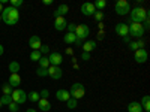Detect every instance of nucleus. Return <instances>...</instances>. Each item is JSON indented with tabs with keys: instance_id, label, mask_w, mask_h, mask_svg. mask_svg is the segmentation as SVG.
<instances>
[{
	"instance_id": "nucleus-1",
	"label": "nucleus",
	"mask_w": 150,
	"mask_h": 112,
	"mask_svg": "<svg viewBox=\"0 0 150 112\" xmlns=\"http://www.w3.org/2000/svg\"><path fill=\"white\" fill-rule=\"evenodd\" d=\"M0 17H2V21L5 24H8V26H15V24H18V21H20V10L12 8V6H8V8L3 9Z\"/></svg>"
},
{
	"instance_id": "nucleus-2",
	"label": "nucleus",
	"mask_w": 150,
	"mask_h": 112,
	"mask_svg": "<svg viewBox=\"0 0 150 112\" xmlns=\"http://www.w3.org/2000/svg\"><path fill=\"white\" fill-rule=\"evenodd\" d=\"M147 15H149V12H147L146 9H143V8L137 6V8L131 9V21H132V22H140V24H143V22L146 21Z\"/></svg>"
},
{
	"instance_id": "nucleus-3",
	"label": "nucleus",
	"mask_w": 150,
	"mask_h": 112,
	"mask_svg": "<svg viewBox=\"0 0 150 112\" xmlns=\"http://www.w3.org/2000/svg\"><path fill=\"white\" fill-rule=\"evenodd\" d=\"M69 94H71V97H72V99H75V100H80V99H83V97H84V94H86V88H84V85H83V84H80V82L72 84L71 90H69Z\"/></svg>"
},
{
	"instance_id": "nucleus-4",
	"label": "nucleus",
	"mask_w": 150,
	"mask_h": 112,
	"mask_svg": "<svg viewBox=\"0 0 150 112\" xmlns=\"http://www.w3.org/2000/svg\"><path fill=\"white\" fill-rule=\"evenodd\" d=\"M114 9L119 15H126L131 12V5L128 0H117L116 5H114Z\"/></svg>"
},
{
	"instance_id": "nucleus-5",
	"label": "nucleus",
	"mask_w": 150,
	"mask_h": 112,
	"mask_svg": "<svg viewBox=\"0 0 150 112\" xmlns=\"http://www.w3.org/2000/svg\"><path fill=\"white\" fill-rule=\"evenodd\" d=\"M89 34H90V27L87 26V24H77V29H75V36H77L78 41H84Z\"/></svg>"
},
{
	"instance_id": "nucleus-6",
	"label": "nucleus",
	"mask_w": 150,
	"mask_h": 112,
	"mask_svg": "<svg viewBox=\"0 0 150 112\" xmlns=\"http://www.w3.org/2000/svg\"><path fill=\"white\" fill-rule=\"evenodd\" d=\"M11 97H12V102H15L17 105H23L24 102L27 100V93L20 90V88H15L14 91H12Z\"/></svg>"
},
{
	"instance_id": "nucleus-7",
	"label": "nucleus",
	"mask_w": 150,
	"mask_h": 112,
	"mask_svg": "<svg viewBox=\"0 0 150 112\" xmlns=\"http://www.w3.org/2000/svg\"><path fill=\"white\" fill-rule=\"evenodd\" d=\"M144 32L146 30L143 27V24H140V22H132L131 26H129V33L134 37H141L144 34Z\"/></svg>"
},
{
	"instance_id": "nucleus-8",
	"label": "nucleus",
	"mask_w": 150,
	"mask_h": 112,
	"mask_svg": "<svg viewBox=\"0 0 150 112\" xmlns=\"http://www.w3.org/2000/svg\"><path fill=\"white\" fill-rule=\"evenodd\" d=\"M134 60H135V63H138V64H143L147 61V51L144 48H140V49H137L135 54H134Z\"/></svg>"
},
{
	"instance_id": "nucleus-9",
	"label": "nucleus",
	"mask_w": 150,
	"mask_h": 112,
	"mask_svg": "<svg viewBox=\"0 0 150 112\" xmlns=\"http://www.w3.org/2000/svg\"><path fill=\"white\" fill-rule=\"evenodd\" d=\"M81 12H83L84 17H92V15H95V12H96L95 5L90 3V2H84V3L81 5Z\"/></svg>"
},
{
	"instance_id": "nucleus-10",
	"label": "nucleus",
	"mask_w": 150,
	"mask_h": 112,
	"mask_svg": "<svg viewBox=\"0 0 150 112\" xmlns=\"http://www.w3.org/2000/svg\"><path fill=\"white\" fill-rule=\"evenodd\" d=\"M62 75H63V70L60 69V66H50L48 67V76L51 79H60Z\"/></svg>"
},
{
	"instance_id": "nucleus-11",
	"label": "nucleus",
	"mask_w": 150,
	"mask_h": 112,
	"mask_svg": "<svg viewBox=\"0 0 150 112\" xmlns=\"http://www.w3.org/2000/svg\"><path fill=\"white\" fill-rule=\"evenodd\" d=\"M48 61H50V66H60L62 61H63V57H62L60 52H50Z\"/></svg>"
},
{
	"instance_id": "nucleus-12",
	"label": "nucleus",
	"mask_w": 150,
	"mask_h": 112,
	"mask_svg": "<svg viewBox=\"0 0 150 112\" xmlns=\"http://www.w3.org/2000/svg\"><path fill=\"white\" fill-rule=\"evenodd\" d=\"M114 30H116V33H117L119 36H122V37H125V36H128V34H129V26H128V24H125V22H119V24H116Z\"/></svg>"
},
{
	"instance_id": "nucleus-13",
	"label": "nucleus",
	"mask_w": 150,
	"mask_h": 112,
	"mask_svg": "<svg viewBox=\"0 0 150 112\" xmlns=\"http://www.w3.org/2000/svg\"><path fill=\"white\" fill-rule=\"evenodd\" d=\"M66 27H68V21H66L65 17H57V18H54V29H56L57 32L65 30Z\"/></svg>"
},
{
	"instance_id": "nucleus-14",
	"label": "nucleus",
	"mask_w": 150,
	"mask_h": 112,
	"mask_svg": "<svg viewBox=\"0 0 150 112\" xmlns=\"http://www.w3.org/2000/svg\"><path fill=\"white\" fill-rule=\"evenodd\" d=\"M29 46L32 48V51H39V48L42 46L41 37L39 36H32L29 39Z\"/></svg>"
},
{
	"instance_id": "nucleus-15",
	"label": "nucleus",
	"mask_w": 150,
	"mask_h": 112,
	"mask_svg": "<svg viewBox=\"0 0 150 112\" xmlns=\"http://www.w3.org/2000/svg\"><path fill=\"white\" fill-rule=\"evenodd\" d=\"M12 88H18L20 84H21V76L18 73H11V76H9V82H8Z\"/></svg>"
},
{
	"instance_id": "nucleus-16",
	"label": "nucleus",
	"mask_w": 150,
	"mask_h": 112,
	"mask_svg": "<svg viewBox=\"0 0 150 112\" xmlns=\"http://www.w3.org/2000/svg\"><path fill=\"white\" fill-rule=\"evenodd\" d=\"M56 97H57V100H60V102H68L69 99H71V94H69V91H68V90L60 88V90H57Z\"/></svg>"
},
{
	"instance_id": "nucleus-17",
	"label": "nucleus",
	"mask_w": 150,
	"mask_h": 112,
	"mask_svg": "<svg viewBox=\"0 0 150 112\" xmlns=\"http://www.w3.org/2000/svg\"><path fill=\"white\" fill-rule=\"evenodd\" d=\"M38 108L42 112H48L51 109V103L48 102V99H39V100H38Z\"/></svg>"
},
{
	"instance_id": "nucleus-18",
	"label": "nucleus",
	"mask_w": 150,
	"mask_h": 112,
	"mask_svg": "<svg viewBox=\"0 0 150 112\" xmlns=\"http://www.w3.org/2000/svg\"><path fill=\"white\" fill-rule=\"evenodd\" d=\"M69 12V6L68 5H59V8H57V10L54 12V18H57V17H63L65 14H68Z\"/></svg>"
},
{
	"instance_id": "nucleus-19",
	"label": "nucleus",
	"mask_w": 150,
	"mask_h": 112,
	"mask_svg": "<svg viewBox=\"0 0 150 112\" xmlns=\"http://www.w3.org/2000/svg\"><path fill=\"white\" fill-rule=\"evenodd\" d=\"M95 48H96V42H95V41H86V42L83 43V51H84V52H89V54H90Z\"/></svg>"
},
{
	"instance_id": "nucleus-20",
	"label": "nucleus",
	"mask_w": 150,
	"mask_h": 112,
	"mask_svg": "<svg viewBox=\"0 0 150 112\" xmlns=\"http://www.w3.org/2000/svg\"><path fill=\"white\" fill-rule=\"evenodd\" d=\"M128 112H143V106L138 102H131L128 105Z\"/></svg>"
},
{
	"instance_id": "nucleus-21",
	"label": "nucleus",
	"mask_w": 150,
	"mask_h": 112,
	"mask_svg": "<svg viewBox=\"0 0 150 112\" xmlns=\"http://www.w3.org/2000/svg\"><path fill=\"white\" fill-rule=\"evenodd\" d=\"M75 39H77V36H75V33H66V34H65V37H63L65 43H68V45L74 43V42H75Z\"/></svg>"
},
{
	"instance_id": "nucleus-22",
	"label": "nucleus",
	"mask_w": 150,
	"mask_h": 112,
	"mask_svg": "<svg viewBox=\"0 0 150 112\" xmlns=\"http://www.w3.org/2000/svg\"><path fill=\"white\" fill-rule=\"evenodd\" d=\"M140 105L143 106V109H144L146 112H149V111H150V97H149V96H144Z\"/></svg>"
},
{
	"instance_id": "nucleus-23",
	"label": "nucleus",
	"mask_w": 150,
	"mask_h": 112,
	"mask_svg": "<svg viewBox=\"0 0 150 112\" xmlns=\"http://www.w3.org/2000/svg\"><path fill=\"white\" fill-rule=\"evenodd\" d=\"M38 63H39V67H44V69H48L50 67V61H48V57L47 55H42Z\"/></svg>"
},
{
	"instance_id": "nucleus-24",
	"label": "nucleus",
	"mask_w": 150,
	"mask_h": 112,
	"mask_svg": "<svg viewBox=\"0 0 150 112\" xmlns=\"http://www.w3.org/2000/svg\"><path fill=\"white\" fill-rule=\"evenodd\" d=\"M9 72H12V73H18L20 72V63L18 61H11L9 63Z\"/></svg>"
},
{
	"instance_id": "nucleus-25",
	"label": "nucleus",
	"mask_w": 150,
	"mask_h": 112,
	"mask_svg": "<svg viewBox=\"0 0 150 112\" xmlns=\"http://www.w3.org/2000/svg\"><path fill=\"white\" fill-rule=\"evenodd\" d=\"M39 99H41V96H39V93H38V91H32V93L27 94V100H30V102H36L38 103Z\"/></svg>"
},
{
	"instance_id": "nucleus-26",
	"label": "nucleus",
	"mask_w": 150,
	"mask_h": 112,
	"mask_svg": "<svg viewBox=\"0 0 150 112\" xmlns=\"http://www.w3.org/2000/svg\"><path fill=\"white\" fill-rule=\"evenodd\" d=\"M12 91H14V90H12V87H11L8 82L2 85V93H3V96H11Z\"/></svg>"
},
{
	"instance_id": "nucleus-27",
	"label": "nucleus",
	"mask_w": 150,
	"mask_h": 112,
	"mask_svg": "<svg viewBox=\"0 0 150 112\" xmlns=\"http://www.w3.org/2000/svg\"><path fill=\"white\" fill-rule=\"evenodd\" d=\"M93 5H95V9H99V12H101L107 6V2H105V0H98V2H95Z\"/></svg>"
},
{
	"instance_id": "nucleus-28",
	"label": "nucleus",
	"mask_w": 150,
	"mask_h": 112,
	"mask_svg": "<svg viewBox=\"0 0 150 112\" xmlns=\"http://www.w3.org/2000/svg\"><path fill=\"white\" fill-rule=\"evenodd\" d=\"M42 57V54L39 51H32L30 52V60L32 61H39V58Z\"/></svg>"
},
{
	"instance_id": "nucleus-29",
	"label": "nucleus",
	"mask_w": 150,
	"mask_h": 112,
	"mask_svg": "<svg viewBox=\"0 0 150 112\" xmlns=\"http://www.w3.org/2000/svg\"><path fill=\"white\" fill-rule=\"evenodd\" d=\"M66 105H68V108H69V109H75V108L78 106V100H75V99H72V97H71L69 100L66 102Z\"/></svg>"
},
{
	"instance_id": "nucleus-30",
	"label": "nucleus",
	"mask_w": 150,
	"mask_h": 112,
	"mask_svg": "<svg viewBox=\"0 0 150 112\" xmlns=\"http://www.w3.org/2000/svg\"><path fill=\"white\" fill-rule=\"evenodd\" d=\"M36 75L38 76H48V69H44V67H38V70H36Z\"/></svg>"
},
{
	"instance_id": "nucleus-31",
	"label": "nucleus",
	"mask_w": 150,
	"mask_h": 112,
	"mask_svg": "<svg viewBox=\"0 0 150 112\" xmlns=\"http://www.w3.org/2000/svg\"><path fill=\"white\" fill-rule=\"evenodd\" d=\"M8 106H9V111H11V112H18V111H20V105H17L15 102H11Z\"/></svg>"
},
{
	"instance_id": "nucleus-32",
	"label": "nucleus",
	"mask_w": 150,
	"mask_h": 112,
	"mask_svg": "<svg viewBox=\"0 0 150 112\" xmlns=\"http://www.w3.org/2000/svg\"><path fill=\"white\" fill-rule=\"evenodd\" d=\"M0 100H2V105H9L12 102V97L11 96H2V97H0Z\"/></svg>"
},
{
	"instance_id": "nucleus-33",
	"label": "nucleus",
	"mask_w": 150,
	"mask_h": 112,
	"mask_svg": "<svg viewBox=\"0 0 150 112\" xmlns=\"http://www.w3.org/2000/svg\"><path fill=\"white\" fill-rule=\"evenodd\" d=\"M39 52H41L42 55H47V54H50V46H48V45H42V46L39 48Z\"/></svg>"
},
{
	"instance_id": "nucleus-34",
	"label": "nucleus",
	"mask_w": 150,
	"mask_h": 112,
	"mask_svg": "<svg viewBox=\"0 0 150 112\" xmlns=\"http://www.w3.org/2000/svg\"><path fill=\"white\" fill-rule=\"evenodd\" d=\"M21 5H23V0H11V5L9 6L18 9V6H21Z\"/></svg>"
},
{
	"instance_id": "nucleus-35",
	"label": "nucleus",
	"mask_w": 150,
	"mask_h": 112,
	"mask_svg": "<svg viewBox=\"0 0 150 112\" xmlns=\"http://www.w3.org/2000/svg\"><path fill=\"white\" fill-rule=\"evenodd\" d=\"M69 32L68 33H75V29H77V24H72V22H68V27H66Z\"/></svg>"
},
{
	"instance_id": "nucleus-36",
	"label": "nucleus",
	"mask_w": 150,
	"mask_h": 112,
	"mask_svg": "<svg viewBox=\"0 0 150 112\" xmlns=\"http://www.w3.org/2000/svg\"><path fill=\"white\" fill-rule=\"evenodd\" d=\"M99 22H102V18H104V12H95V15H93Z\"/></svg>"
},
{
	"instance_id": "nucleus-37",
	"label": "nucleus",
	"mask_w": 150,
	"mask_h": 112,
	"mask_svg": "<svg viewBox=\"0 0 150 112\" xmlns=\"http://www.w3.org/2000/svg\"><path fill=\"white\" fill-rule=\"evenodd\" d=\"M39 96H41V99H48V96H50V91H48L47 88H44V90L39 93Z\"/></svg>"
},
{
	"instance_id": "nucleus-38",
	"label": "nucleus",
	"mask_w": 150,
	"mask_h": 112,
	"mask_svg": "<svg viewBox=\"0 0 150 112\" xmlns=\"http://www.w3.org/2000/svg\"><path fill=\"white\" fill-rule=\"evenodd\" d=\"M129 49H132V51L140 49V48H138V43H137V42H129Z\"/></svg>"
},
{
	"instance_id": "nucleus-39",
	"label": "nucleus",
	"mask_w": 150,
	"mask_h": 112,
	"mask_svg": "<svg viewBox=\"0 0 150 112\" xmlns=\"http://www.w3.org/2000/svg\"><path fill=\"white\" fill-rule=\"evenodd\" d=\"M81 60L89 61V60H90V54H89V52H83V54H81Z\"/></svg>"
},
{
	"instance_id": "nucleus-40",
	"label": "nucleus",
	"mask_w": 150,
	"mask_h": 112,
	"mask_svg": "<svg viewBox=\"0 0 150 112\" xmlns=\"http://www.w3.org/2000/svg\"><path fill=\"white\" fill-rule=\"evenodd\" d=\"M42 3L45 6H50V5H53V0H42Z\"/></svg>"
},
{
	"instance_id": "nucleus-41",
	"label": "nucleus",
	"mask_w": 150,
	"mask_h": 112,
	"mask_svg": "<svg viewBox=\"0 0 150 112\" xmlns=\"http://www.w3.org/2000/svg\"><path fill=\"white\" fill-rule=\"evenodd\" d=\"M3 52H5V48H3L2 43H0V55H3Z\"/></svg>"
},
{
	"instance_id": "nucleus-42",
	"label": "nucleus",
	"mask_w": 150,
	"mask_h": 112,
	"mask_svg": "<svg viewBox=\"0 0 150 112\" xmlns=\"http://www.w3.org/2000/svg\"><path fill=\"white\" fill-rule=\"evenodd\" d=\"M137 43H138V48H144V42L143 41H138Z\"/></svg>"
},
{
	"instance_id": "nucleus-43",
	"label": "nucleus",
	"mask_w": 150,
	"mask_h": 112,
	"mask_svg": "<svg viewBox=\"0 0 150 112\" xmlns=\"http://www.w3.org/2000/svg\"><path fill=\"white\" fill-rule=\"evenodd\" d=\"M26 112H36V109H33V108H29Z\"/></svg>"
},
{
	"instance_id": "nucleus-44",
	"label": "nucleus",
	"mask_w": 150,
	"mask_h": 112,
	"mask_svg": "<svg viewBox=\"0 0 150 112\" xmlns=\"http://www.w3.org/2000/svg\"><path fill=\"white\" fill-rule=\"evenodd\" d=\"M3 9H5V8H3V5L0 3V14H2V12H3Z\"/></svg>"
},
{
	"instance_id": "nucleus-45",
	"label": "nucleus",
	"mask_w": 150,
	"mask_h": 112,
	"mask_svg": "<svg viewBox=\"0 0 150 112\" xmlns=\"http://www.w3.org/2000/svg\"><path fill=\"white\" fill-rule=\"evenodd\" d=\"M2 106H3V105H2V100H0V108H2Z\"/></svg>"
},
{
	"instance_id": "nucleus-46",
	"label": "nucleus",
	"mask_w": 150,
	"mask_h": 112,
	"mask_svg": "<svg viewBox=\"0 0 150 112\" xmlns=\"http://www.w3.org/2000/svg\"><path fill=\"white\" fill-rule=\"evenodd\" d=\"M0 21H2V17H0Z\"/></svg>"
}]
</instances>
